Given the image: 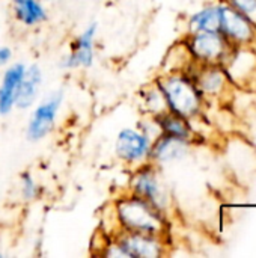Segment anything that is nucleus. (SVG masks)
I'll return each instance as SVG.
<instances>
[{
    "label": "nucleus",
    "mask_w": 256,
    "mask_h": 258,
    "mask_svg": "<svg viewBox=\"0 0 256 258\" xmlns=\"http://www.w3.org/2000/svg\"><path fill=\"white\" fill-rule=\"evenodd\" d=\"M220 32L237 47L256 44V26L228 3H220Z\"/></svg>",
    "instance_id": "nucleus-9"
},
{
    "label": "nucleus",
    "mask_w": 256,
    "mask_h": 258,
    "mask_svg": "<svg viewBox=\"0 0 256 258\" xmlns=\"http://www.w3.org/2000/svg\"><path fill=\"white\" fill-rule=\"evenodd\" d=\"M26 73V63L14 62L9 63L0 80V115L8 116L15 109V98L20 83Z\"/></svg>",
    "instance_id": "nucleus-11"
},
{
    "label": "nucleus",
    "mask_w": 256,
    "mask_h": 258,
    "mask_svg": "<svg viewBox=\"0 0 256 258\" xmlns=\"http://www.w3.org/2000/svg\"><path fill=\"white\" fill-rule=\"evenodd\" d=\"M5 252H3V246H2V242H0V258H3Z\"/></svg>",
    "instance_id": "nucleus-20"
},
{
    "label": "nucleus",
    "mask_w": 256,
    "mask_h": 258,
    "mask_svg": "<svg viewBox=\"0 0 256 258\" xmlns=\"http://www.w3.org/2000/svg\"><path fill=\"white\" fill-rule=\"evenodd\" d=\"M155 119V124L158 127L160 135H166V136H174V138H180L184 141H190L195 142L196 138V132L195 127L192 125V121L172 113V112H164L161 115H158Z\"/></svg>",
    "instance_id": "nucleus-15"
},
{
    "label": "nucleus",
    "mask_w": 256,
    "mask_h": 258,
    "mask_svg": "<svg viewBox=\"0 0 256 258\" xmlns=\"http://www.w3.org/2000/svg\"><path fill=\"white\" fill-rule=\"evenodd\" d=\"M220 32V5H208L189 18V33Z\"/></svg>",
    "instance_id": "nucleus-16"
},
{
    "label": "nucleus",
    "mask_w": 256,
    "mask_h": 258,
    "mask_svg": "<svg viewBox=\"0 0 256 258\" xmlns=\"http://www.w3.org/2000/svg\"><path fill=\"white\" fill-rule=\"evenodd\" d=\"M20 198L24 203H33L41 198V186L30 172H23L20 175Z\"/></svg>",
    "instance_id": "nucleus-17"
},
{
    "label": "nucleus",
    "mask_w": 256,
    "mask_h": 258,
    "mask_svg": "<svg viewBox=\"0 0 256 258\" xmlns=\"http://www.w3.org/2000/svg\"><path fill=\"white\" fill-rule=\"evenodd\" d=\"M225 3L235 8L256 26V0H225Z\"/></svg>",
    "instance_id": "nucleus-18"
},
{
    "label": "nucleus",
    "mask_w": 256,
    "mask_h": 258,
    "mask_svg": "<svg viewBox=\"0 0 256 258\" xmlns=\"http://www.w3.org/2000/svg\"><path fill=\"white\" fill-rule=\"evenodd\" d=\"M98 35V23L88 24L69 44V51L60 59L59 67L65 71L89 70L95 63V39Z\"/></svg>",
    "instance_id": "nucleus-8"
},
{
    "label": "nucleus",
    "mask_w": 256,
    "mask_h": 258,
    "mask_svg": "<svg viewBox=\"0 0 256 258\" xmlns=\"http://www.w3.org/2000/svg\"><path fill=\"white\" fill-rule=\"evenodd\" d=\"M152 141L154 139L140 128L125 127L116 136L115 156L124 166L133 169L149 162Z\"/></svg>",
    "instance_id": "nucleus-7"
},
{
    "label": "nucleus",
    "mask_w": 256,
    "mask_h": 258,
    "mask_svg": "<svg viewBox=\"0 0 256 258\" xmlns=\"http://www.w3.org/2000/svg\"><path fill=\"white\" fill-rule=\"evenodd\" d=\"M127 190L136 197L143 198L163 213L169 215L172 207V197L167 184L164 183L160 168L151 162L130 169Z\"/></svg>",
    "instance_id": "nucleus-3"
},
{
    "label": "nucleus",
    "mask_w": 256,
    "mask_h": 258,
    "mask_svg": "<svg viewBox=\"0 0 256 258\" xmlns=\"http://www.w3.org/2000/svg\"><path fill=\"white\" fill-rule=\"evenodd\" d=\"M169 240L160 236L118 231L103 251L101 257L158 258L167 254Z\"/></svg>",
    "instance_id": "nucleus-4"
},
{
    "label": "nucleus",
    "mask_w": 256,
    "mask_h": 258,
    "mask_svg": "<svg viewBox=\"0 0 256 258\" xmlns=\"http://www.w3.org/2000/svg\"><path fill=\"white\" fill-rule=\"evenodd\" d=\"M119 231L142 233L166 237L170 231V218L148 201L125 190L112 201Z\"/></svg>",
    "instance_id": "nucleus-1"
},
{
    "label": "nucleus",
    "mask_w": 256,
    "mask_h": 258,
    "mask_svg": "<svg viewBox=\"0 0 256 258\" xmlns=\"http://www.w3.org/2000/svg\"><path fill=\"white\" fill-rule=\"evenodd\" d=\"M12 48L8 45H0V68H5L11 63L12 60Z\"/></svg>",
    "instance_id": "nucleus-19"
},
{
    "label": "nucleus",
    "mask_w": 256,
    "mask_h": 258,
    "mask_svg": "<svg viewBox=\"0 0 256 258\" xmlns=\"http://www.w3.org/2000/svg\"><path fill=\"white\" fill-rule=\"evenodd\" d=\"M42 3H48V2H51V0H41Z\"/></svg>",
    "instance_id": "nucleus-21"
},
{
    "label": "nucleus",
    "mask_w": 256,
    "mask_h": 258,
    "mask_svg": "<svg viewBox=\"0 0 256 258\" xmlns=\"http://www.w3.org/2000/svg\"><path fill=\"white\" fill-rule=\"evenodd\" d=\"M139 107L143 116L157 118L158 115L167 112V103L166 97L157 82V79L146 83L139 91Z\"/></svg>",
    "instance_id": "nucleus-14"
},
{
    "label": "nucleus",
    "mask_w": 256,
    "mask_h": 258,
    "mask_svg": "<svg viewBox=\"0 0 256 258\" xmlns=\"http://www.w3.org/2000/svg\"><path fill=\"white\" fill-rule=\"evenodd\" d=\"M192 145L193 142L190 141H184V139L166 136V135H158L152 141L149 162L158 168L164 165L177 163L190 153Z\"/></svg>",
    "instance_id": "nucleus-10"
},
{
    "label": "nucleus",
    "mask_w": 256,
    "mask_h": 258,
    "mask_svg": "<svg viewBox=\"0 0 256 258\" xmlns=\"http://www.w3.org/2000/svg\"><path fill=\"white\" fill-rule=\"evenodd\" d=\"M42 82H44L42 68L38 63L26 65L24 77H23V80L20 83V88L17 91L15 109H18V110L32 109L35 106V103L39 100Z\"/></svg>",
    "instance_id": "nucleus-12"
},
{
    "label": "nucleus",
    "mask_w": 256,
    "mask_h": 258,
    "mask_svg": "<svg viewBox=\"0 0 256 258\" xmlns=\"http://www.w3.org/2000/svg\"><path fill=\"white\" fill-rule=\"evenodd\" d=\"M8 2H14V0H8Z\"/></svg>",
    "instance_id": "nucleus-22"
},
{
    "label": "nucleus",
    "mask_w": 256,
    "mask_h": 258,
    "mask_svg": "<svg viewBox=\"0 0 256 258\" xmlns=\"http://www.w3.org/2000/svg\"><path fill=\"white\" fill-rule=\"evenodd\" d=\"M12 17L24 27H38L48 20V12L41 0H14Z\"/></svg>",
    "instance_id": "nucleus-13"
},
{
    "label": "nucleus",
    "mask_w": 256,
    "mask_h": 258,
    "mask_svg": "<svg viewBox=\"0 0 256 258\" xmlns=\"http://www.w3.org/2000/svg\"><path fill=\"white\" fill-rule=\"evenodd\" d=\"M184 42L193 57L199 63L225 65L237 47L222 32H195L187 33Z\"/></svg>",
    "instance_id": "nucleus-5"
},
{
    "label": "nucleus",
    "mask_w": 256,
    "mask_h": 258,
    "mask_svg": "<svg viewBox=\"0 0 256 258\" xmlns=\"http://www.w3.org/2000/svg\"><path fill=\"white\" fill-rule=\"evenodd\" d=\"M63 98V91L56 89L35 103L26 125V138L29 142H41L54 132Z\"/></svg>",
    "instance_id": "nucleus-6"
},
{
    "label": "nucleus",
    "mask_w": 256,
    "mask_h": 258,
    "mask_svg": "<svg viewBox=\"0 0 256 258\" xmlns=\"http://www.w3.org/2000/svg\"><path fill=\"white\" fill-rule=\"evenodd\" d=\"M155 79L166 97L169 112L192 122L204 113L207 98L186 71L161 73Z\"/></svg>",
    "instance_id": "nucleus-2"
}]
</instances>
